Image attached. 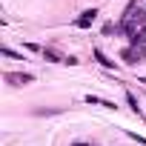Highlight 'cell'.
Wrapping results in <instances>:
<instances>
[{
  "instance_id": "1",
  "label": "cell",
  "mask_w": 146,
  "mask_h": 146,
  "mask_svg": "<svg viewBox=\"0 0 146 146\" xmlns=\"http://www.w3.org/2000/svg\"><path fill=\"white\" fill-rule=\"evenodd\" d=\"M120 29L126 32V37H135V35H146V12L137 6V0L126 9L123 20H120Z\"/></svg>"
},
{
  "instance_id": "2",
  "label": "cell",
  "mask_w": 146,
  "mask_h": 146,
  "mask_svg": "<svg viewBox=\"0 0 146 146\" xmlns=\"http://www.w3.org/2000/svg\"><path fill=\"white\" fill-rule=\"evenodd\" d=\"M120 57H123L129 66H135V63H140V60H143V46H126Z\"/></svg>"
},
{
  "instance_id": "3",
  "label": "cell",
  "mask_w": 146,
  "mask_h": 146,
  "mask_svg": "<svg viewBox=\"0 0 146 146\" xmlns=\"http://www.w3.org/2000/svg\"><path fill=\"white\" fill-rule=\"evenodd\" d=\"M6 80H9L12 86H26V83H32V80H35V75H29V72H9Z\"/></svg>"
},
{
  "instance_id": "4",
  "label": "cell",
  "mask_w": 146,
  "mask_h": 146,
  "mask_svg": "<svg viewBox=\"0 0 146 146\" xmlns=\"http://www.w3.org/2000/svg\"><path fill=\"white\" fill-rule=\"evenodd\" d=\"M95 20H98V9H86V12L75 20V26H78V29H89Z\"/></svg>"
},
{
  "instance_id": "5",
  "label": "cell",
  "mask_w": 146,
  "mask_h": 146,
  "mask_svg": "<svg viewBox=\"0 0 146 146\" xmlns=\"http://www.w3.org/2000/svg\"><path fill=\"white\" fill-rule=\"evenodd\" d=\"M86 103H92V106H103V109H117L112 100H103V98H98V95H86Z\"/></svg>"
},
{
  "instance_id": "6",
  "label": "cell",
  "mask_w": 146,
  "mask_h": 146,
  "mask_svg": "<svg viewBox=\"0 0 146 146\" xmlns=\"http://www.w3.org/2000/svg\"><path fill=\"white\" fill-rule=\"evenodd\" d=\"M92 54H95V60H98V63H100V66H106V69H115V60H109V57H106V54H103V52H100V49H95V52H92Z\"/></svg>"
},
{
  "instance_id": "7",
  "label": "cell",
  "mask_w": 146,
  "mask_h": 146,
  "mask_svg": "<svg viewBox=\"0 0 146 146\" xmlns=\"http://www.w3.org/2000/svg\"><path fill=\"white\" fill-rule=\"evenodd\" d=\"M43 57H46L49 63H66V57H60V54L52 52V49H43Z\"/></svg>"
},
{
  "instance_id": "8",
  "label": "cell",
  "mask_w": 146,
  "mask_h": 146,
  "mask_svg": "<svg viewBox=\"0 0 146 146\" xmlns=\"http://www.w3.org/2000/svg\"><path fill=\"white\" fill-rule=\"evenodd\" d=\"M126 100H129L132 112H135V115H140V106H137V100H135V95H132V92H126Z\"/></svg>"
},
{
  "instance_id": "9",
  "label": "cell",
  "mask_w": 146,
  "mask_h": 146,
  "mask_svg": "<svg viewBox=\"0 0 146 146\" xmlns=\"http://www.w3.org/2000/svg\"><path fill=\"white\" fill-rule=\"evenodd\" d=\"M126 135H129L132 140H137V143H143V146H146V137H143V135H137V132H126Z\"/></svg>"
},
{
  "instance_id": "10",
  "label": "cell",
  "mask_w": 146,
  "mask_h": 146,
  "mask_svg": "<svg viewBox=\"0 0 146 146\" xmlns=\"http://www.w3.org/2000/svg\"><path fill=\"white\" fill-rule=\"evenodd\" d=\"M75 146H86V143H75Z\"/></svg>"
}]
</instances>
